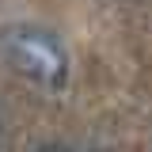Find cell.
Wrapping results in <instances>:
<instances>
[{"label":"cell","mask_w":152,"mask_h":152,"mask_svg":"<svg viewBox=\"0 0 152 152\" xmlns=\"http://www.w3.org/2000/svg\"><path fill=\"white\" fill-rule=\"evenodd\" d=\"M0 53L19 76L34 80L42 88H65L69 80V50L65 42L34 23H15L0 34Z\"/></svg>","instance_id":"obj_1"},{"label":"cell","mask_w":152,"mask_h":152,"mask_svg":"<svg viewBox=\"0 0 152 152\" xmlns=\"http://www.w3.org/2000/svg\"><path fill=\"white\" fill-rule=\"evenodd\" d=\"M38 152H69V148H65V145H42Z\"/></svg>","instance_id":"obj_2"}]
</instances>
